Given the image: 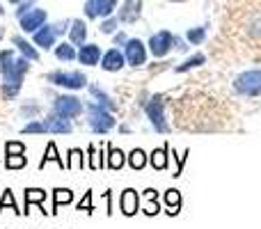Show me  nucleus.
Segmentation results:
<instances>
[{"mask_svg":"<svg viewBox=\"0 0 261 229\" xmlns=\"http://www.w3.org/2000/svg\"><path fill=\"white\" fill-rule=\"evenodd\" d=\"M101 67H103V71H122L124 67H126V55H124V50L119 48H110L103 53V58H101Z\"/></svg>","mask_w":261,"mask_h":229,"instance_id":"obj_11","label":"nucleus"},{"mask_svg":"<svg viewBox=\"0 0 261 229\" xmlns=\"http://www.w3.org/2000/svg\"><path fill=\"white\" fill-rule=\"evenodd\" d=\"M144 199H147V204H144L142 213L144 216H156V213L161 211V204H158V190L147 188L144 190Z\"/></svg>","mask_w":261,"mask_h":229,"instance_id":"obj_25","label":"nucleus"},{"mask_svg":"<svg viewBox=\"0 0 261 229\" xmlns=\"http://www.w3.org/2000/svg\"><path fill=\"white\" fill-rule=\"evenodd\" d=\"M53 50L60 62H73V60H78V50L71 41H62V44H58Z\"/></svg>","mask_w":261,"mask_h":229,"instance_id":"obj_22","label":"nucleus"},{"mask_svg":"<svg viewBox=\"0 0 261 229\" xmlns=\"http://www.w3.org/2000/svg\"><path fill=\"white\" fill-rule=\"evenodd\" d=\"M119 209H122V213L126 218H133L135 213L140 211V195H138V190H133V188L124 190L122 197H119Z\"/></svg>","mask_w":261,"mask_h":229,"instance_id":"obj_14","label":"nucleus"},{"mask_svg":"<svg viewBox=\"0 0 261 229\" xmlns=\"http://www.w3.org/2000/svg\"><path fill=\"white\" fill-rule=\"evenodd\" d=\"M44 124H46V131H48V133L67 135V133H71V131H73L71 119H69V117L58 115V113H53V115H48V117H46V119H44Z\"/></svg>","mask_w":261,"mask_h":229,"instance_id":"obj_13","label":"nucleus"},{"mask_svg":"<svg viewBox=\"0 0 261 229\" xmlns=\"http://www.w3.org/2000/svg\"><path fill=\"white\" fill-rule=\"evenodd\" d=\"M87 39V26L85 21H81V18H76V21H71V28H69V41H71L73 46H83Z\"/></svg>","mask_w":261,"mask_h":229,"instance_id":"obj_20","label":"nucleus"},{"mask_svg":"<svg viewBox=\"0 0 261 229\" xmlns=\"http://www.w3.org/2000/svg\"><path fill=\"white\" fill-rule=\"evenodd\" d=\"M73 202V190L69 188H55L53 190V211L50 213H58L60 207H64V204H71Z\"/></svg>","mask_w":261,"mask_h":229,"instance_id":"obj_26","label":"nucleus"},{"mask_svg":"<svg viewBox=\"0 0 261 229\" xmlns=\"http://www.w3.org/2000/svg\"><path fill=\"white\" fill-rule=\"evenodd\" d=\"M170 3H184V0H170Z\"/></svg>","mask_w":261,"mask_h":229,"instance_id":"obj_47","label":"nucleus"},{"mask_svg":"<svg viewBox=\"0 0 261 229\" xmlns=\"http://www.w3.org/2000/svg\"><path fill=\"white\" fill-rule=\"evenodd\" d=\"M144 113H147V119L151 121L153 131H158V133H167L170 131V124H167V117H165V101H163V96H151V99L147 101V106H144Z\"/></svg>","mask_w":261,"mask_h":229,"instance_id":"obj_4","label":"nucleus"},{"mask_svg":"<svg viewBox=\"0 0 261 229\" xmlns=\"http://www.w3.org/2000/svg\"><path fill=\"white\" fill-rule=\"evenodd\" d=\"M234 90L241 96H261V69H248L234 78Z\"/></svg>","mask_w":261,"mask_h":229,"instance_id":"obj_3","label":"nucleus"},{"mask_svg":"<svg viewBox=\"0 0 261 229\" xmlns=\"http://www.w3.org/2000/svg\"><path fill=\"white\" fill-rule=\"evenodd\" d=\"M3 35H5V30H3V26H0V39H3Z\"/></svg>","mask_w":261,"mask_h":229,"instance_id":"obj_46","label":"nucleus"},{"mask_svg":"<svg viewBox=\"0 0 261 229\" xmlns=\"http://www.w3.org/2000/svg\"><path fill=\"white\" fill-rule=\"evenodd\" d=\"M147 53H149L147 44H144V41H140V39H128L126 44H124V55H126V62L130 64V67H135V69H140V67H144V64H147Z\"/></svg>","mask_w":261,"mask_h":229,"instance_id":"obj_8","label":"nucleus"},{"mask_svg":"<svg viewBox=\"0 0 261 229\" xmlns=\"http://www.w3.org/2000/svg\"><path fill=\"white\" fill-rule=\"evenodd\" d=\"M48 163H58V167L60 170H67V163L60 158V154H58V147H55V142H48V147H46V151H44V158H41V163H39V170H44Z\"/></svg>","mask_w":261,"mask_h":229,"instance_id":"obj_24","label":"nucleus"},{"mask_svg":"<svg viewBox=\"0 0 261 229\" xmlns=\"http://www.w3.org/2000/svg\"><path fill=\"white\" fill-rule=\"evenodd\" d=\"M110 197H113V193H110V190H106V193H103V199H106V213H108V216H113V204H110Z\"/></svg>","mask_w":261,"mask_h":229,"instance_id":"obj_40","label":"nucleus"},{"mask_svg":"<svg viewBox=\"0 0 261 229\" xmlns=\"http://www.w3.org/2000/svg\"><path fill=\"white\" fill-rule=\"evenodd\" d=\"M113 41H115V46H124L128 41V37L124 35V32H115V39Z\"/></svg>","mask_w":261,"mask_h":229,"instance_id":"obj_41","label":"nucleus"},{"mask_svg":"<svg viewBox=\"0 0 261 229\" xmlns=\"http://www.w3.org/2000/svg\"><path fill=\"white\" fill-rule=\"evenodd\" d=\"M174 48L176 50H186V48H188V41L181 39V37H174Z\"/></svg>","mask_w":261,"mask_h":229,"instance_id":"obj_42","label":"nucleus"},{"mask_svg":"<svg viewBox=\"0 0 261 229\" xmlns=\"http://www.w3.org/2000/svg\"><path fill=\"white\" fill-rule=\"evenodd\" d=\"M101 58H103V53H101V48L96 44H83L81 48H78V62L85 64V67H96V64H101Z\"/></svg>","mask_w":261,"mask_h":229,"instance_id":"obj_15","label":"nucleus"},{"mask_svg":"<svg viewBox=\"0 0 261 229\" xmlns=\"http://www.w3.org/2000/svg\"><path fill=\"white\" fill-rule=\"evenodd\" d=\"M87 154H90V156H87V165H90V170H94V172L103 170V149L90 144V147H87Z\"/></svg>","mask_w":261,"mask_h":229,"instance_id":"obj_28","label":"nucleus"},{"mask_svg":"<svg viewBox=\"0 0 261 229\" xmlns=\"http://www.w3.org/2000/svg\"><path fill=\"white\" fill-rule=\"evenodd\" d=\"M117 28H119V18L117 16H108V18H103L99 32H101V35H115V32H117Z\"/></svg>","mask_w":261,"mask_h":229,"instance_id":"obj_35","label":"nucleus"},{"mask_svg":"<svg viewBox=\"0 0 261 229\" xmlns=\"http://www.w3.org/2000/svg\"><path fill=\"white\" fill-rule=\"evenodd\" d=\"M126 154L122 151V149H117V147H113V144H108V156H106V167L108 170H113V172H117V170H122L124 165H126Z\"/></svg>","mask_w":261,"mask_h":229,"instance_id":"obj_19","label":"nucleus"},{"mask_svg":"<svg viewBox=\"0 0 261 229\" xmlns=\"http://www.w3.org/2000/svg\"><path fill=\"white\" fill-rule=\"evenodd\" d=\"M5 154H7V156H18V154H25V144H23V142H7V144H5Z\"/></svg>","mask_w":261,"mask_h":229,"instance_id":"obj_39","label":"nucleus"},{"mask_svg":"<svg viewBox=\"0 0 261 229\" xmlns=\"http://www.w3.org/2000/svg\"><path fill=\"white\" fill-rule=\"evenodd\" d=\"M21 133H48L46 131V124H44V119H32L30 124H25L21 129Z\"/></svg>","mask_w":261,"mask_h":229,"instance_id":"obj_36","label":"nucleus"},{"mask_svg":"<svg viewBox=\"0 0 261 229\" xmlns=\"http://www.w3.org/2000/svg\"><path fill=\"white\" fill-rule=\"evenodd\" d=\"M12 44L16 46V48L21 50V55H25L28 60H32V62H37V60H39V50H37L35 46H30V41L23 39L21 35H14L12 37Z\"/></svg>","mask_w":261,"mask_h":229,"instance_id":"obj_23","label":"nucleus"},{"mask_svg":"<svg viewBox=\"0 0 261 229\" xmlns=\"http://www.w3.org/2000/svg\"><path fill=\"white\" fill-rule=\"evenodd\" d=\"M204 39H206V28L199 26V28H190L188 32H186V41H188L190 46H199L204 44Z\"/></svg>","mask_w":261,"mask_h":229,"instance_id":"obj_32","label":"nucleus"},{"mask_svg":"<svg viewBox=\"0 0 261 229\" xmlns=\"http://www.w3.org/2000/svg\"><path fill=\"white\" fill-rule=\"evenodd\" d=\"M90 94L94 96V101H96V104H101L103 108H108V110H115V108H117V104L113 101V96H110L108 92L101 90L99 85H90Z\"/></svg>","mask_w":261,"mask_h":229,"instance_id":"obj_27","label":"nucleus"},{"mask_svg":"<svg viewBox=\"0 0 261 229\" xmlns=\"http://www.w3.org/2000/svg\"><path fill=\"white\" fill-rule=\"evenodd\" d=\"M32 41H35V46H39V48H55V41H58V30H55V26H41L37 32H32Z\"/></svg>","mask_w":261,"mask_h":229,"instance_id":"obj_12","label":"nucleus"},{"mask_svg":"<svg viewBox=\"0 0 261 229\" xmlns=\"http://www.w3.org/2000/svg\"><path fill=\"white\" fill-rule=\"evenodd\" d=\"M53 113L69 117V119H76V117H81L85 113V106L73 94H60V96H55V101H53Z\"/></svg>","mask_w":261,"mask_h":229,"instance_id":"obj_5","label":"nucleus"},{"mask_svg":"<svg viewBox=\"0 0 261 229\" xmlns=\"http://www.w3.org/2000/svg\"><path fill=\"white\" fill-rule=\"evenodd\" d=\"M28 9H32V3H28V0H23V3H21V7L16 9V16H21V14H25Z\"/></svg>","mask_w":261,"mask_h":229,"instance_id":"obj_43","label":"nucleus"},{"mask_svg":"<svg viewBox=\"0 0 261 229\" xmlns=\"http://www.w3.org/2000/svg\"><path fill=\"white\" fill-rule=\"evenodd\" d=\"M85 113H87V126L99 135L108 133V131H113L115 126H117V119L113 117V110L103 108V106L96 104V101H90V104L85 106Z\"/></svg>","mask_w":261,"mask_h":229,"instance_id":"obj_2","label":"nucleus"},{"mask_svg":"<svg viewBox=\"0 0 261 229\" xmlns=\"http://www.w3.org/2000/svg\"><path fill=\"white\" fill-rule=\"evenodd\" d=\"M9 3H14V5H21V3H23V0H9Z\"/></svg>","mask_w":261,"mask_h":229,"instance_id":"obj_45","label":"nucleus"},{"mask_svg":"<svg viewBox=\"0 0 261 229\" xmlns=\"http://www.w3.org/2000/svg\"><path fill=\"white\" fill-rule=\"evenodd\" d=\"M21 85L23 83H3V87H0V90H3V96L5 99H14V96L21 92Z\"/></svg>","mask_w":261,"mask_h":229,"instance_id":"obj_37","label":"nucleus"},{"mask_svg":"<svg viewBox=\"0 0 261 229\" xmlns=\"http://www.w3.org/2000/svg\"><path fill=\"white\" fill-rule=\"evenodd\" d=\"M149 53L156 55V58H165L172 48H174V35L170 30H161L156 35L149 37V44H147Z\"/></svg>","mask_w":261,"mask_h":229,"instance_id":"obj_7","label":"nucleus"},{"mask_svg":"<svg viewBox=\"0 0 261 229\" xmlns=\"http://www.w3.org/2000/svg\"><path fill=\"white\" fill-rule=\"evenodd\" d=\"M78 211H85V213H94V207H92V190H87L85 195H83V199L78 202Z\"/></svg>","mask_w":261,"mask_h":229,"instance_id":"obj_38","label":"nucleus"},{"mask_svg":"<svg viewBox=\"0 0 261 229\" xmlns=\"http://www.w3.org/2000/svg\"><path fill=\"white\" fill-rule=\"evenodd\" d=\"M163 204H165V213H167V216H179V213H181V204H184L181 193L176 188L165 190V195H163Z\"/></svg>","mask_w":261,"mask_h":229,"instance_id":"obj_18","label":"nucleus"},{"mask_svg":"<svg viewBox=\"0 0 261 229\" xmlns=\"http://www.w3.org/2000/svg\"><path fill=\"white\" fill-rule=\"evenodd\" d=\"M46 197H48V193H46L44 188H25V211H23V213L28 216V213H30V207H32V204H37V207H39V211L46 216V213H48L44 209Z\"/></svg>","mask_w":261,"mask_h":229,"instance_id":"obj_17","label":"nucleus"},{"mask_svg":"<svg viewBox=\"0 0 261 229\" xmlns=\"http://www.w3.org/2000/svg\"><path fill=\"white\" fill-rule=\"evenodd\" d=\"M7 207H12V211L14 213H23L21 209H18V204H16V199H14V193L9 188H5V193H3V199H0V213L5 211Z\"/></svg>","mask_w":261,"mask_h":229,"instance_id":"obj_34","label":"nucleus"},{"mask_svg":"<svg viewBox=\"0 0 261 229\" xmlns=\"http://www.w3.org/2000/svg\"><path fill=\"white\" fill-rule=\"evenodd\" d=\"M46 18H48L46 9L32 7V9H28L25 14H21V16H18V23H21V30L23 32H37L46 23Z\"/></svg>","mask_w":261,"mask_h":229,"instance_id":"obj_10","label":"nucleus"},{"mask_svg":"<svg viewBox=\"0 0 261 229\" xmlns=\"http://www.w3.org/2000/svg\"><path fill=\"white\" fill-rule=\"evenodd\" d=\"M206 62V55H202V53H195V55H190L186 62H181V64H176L174 67V71L176 73H186V71H190V69H197V67H202V64Z\"/></svg>","mask_w":261,"mask_h":229,"instance_id":"obj_29","label":"nucleus"},{"mask_svg":"<svg viewBox=\"0 0 261 229\" xmlns=\"http://www.w3.org/2000/svg\"><path fill=\"white\" fill-rule=\"evenodd\" d=\"M28 113L37 115V113H39V106H25V108H23V115H28Z\"/></svg>","mask_w":261,"mask_h":229,"instance_id":"obj_44","label":"nucleus"},{"mask_svg":"<svg viewBox=\"0 0 261 229\" xmlns=\"http://www.w3.org/2000/svg\"><path fill=\"white\" fill-rule=\"evenodd\" d=\"M170 147H161V149H153L151 151V156H149V165L153 167L156 172H163V170H167V161H170Z\"/></svg>","mask_w":261,"mask_h":229,"instance_id":"obj_21","label":"nucleus"},{"mask_svg":"<svg viewBox=\"0 0 261 229\" xmlns=\"http://www.w3.org/2000/svg\"><path fill=\"white\" fill-rule=\"evenodd\" d=\"M28 165V156L25 154H18V156H7L5 154V167L7 170H21V167Z\"/></svg>","mask_w":261,"mask_h":229,"instance_id":"obj_33","label":"nucleus"},{"mask_svg":"<svg viewBox=\"0 0 261 229\" xmlns=\"http://www.w3.org/2000/svg\"><path fill=\"white\" fill-rule=\"evenodd\" d=\"M147 163H149V156L142 151V149H133V151L128 154V165L133 167L135 172L144 170V167H147Z\"/></svg>","mask_w":261,"mask_h":229,"instance_id":"obj_30","label":"nucleus"},{"mask_svg":"<svg viewBox=\"0 0 261 229\" xmlns=\"http://www.w3.org/2000/svg\"><path fill=\"white\" fill-rule=\"evenodd\" d=\"M30 62L25 55H16L12 48L0 50V73L3 83H23L25 73L30 71Z\"/></svg>","mask_w":261,"mask_h":229,"instance_id":"obj_1","label":"nucleus"},{"mask_svg":"<svg viewBox=\"0 0 261 229\" xmlns=\"http://www.w3.org/2000/svg\"><path fill=\"white\" fill-rule=\"evenodd\" d=\"M142 14V0H124L119 9V23H135Z\"/></svg>","mask_w":261,"mask_h":229,"instance_id":"obj_16","label":"nucleus"},{"mask_svg":"<svg viewBox=\"0 0 261 229\" xmlns=\"http://www.w3.org/2000/svg\"><path fill=\"white\" fill-rule=\"evenodd\" d=\"M83 9L87 18H108L117 9V0H87Z\"/></svg>","mask_w":261,"mask_h":229,"instance_id":"obj_9","label":"nucleus"},{"mask_svg":"<svg viewBox=\"0 0 261 229\" xmlns=\"http://www.w3.org/2000/svg\"><path fill=\"white\" fill-rule=\"evenodd\" d=\"M48 83L64 90H83L87 85V78L83 71H53L48 73Z\"/></svg>","mask_w":261,"mask_h":229,"instance_id":"obj_6","label":"nucleus"},{"mask_svg":"<svg viewBox=\"0 0 261 229\" xmlns=\"http://www.w3.org/2000/svg\"><path fill=\"white\" fill-rule=\"evenodd\" d=\"M67 170H85V154L81 149H71L67 158Z\"/></svg>","mask_w":261,"mask_h":229,"instance_id":"obj_31","label":"nucleus"}]
</instances>
